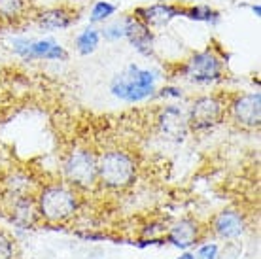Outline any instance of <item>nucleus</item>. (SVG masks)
Segmentation results:
<instances>
[{
  "instance_id": "obj_24",
  "label": "nucleus",
  "mask_w": 261,
  "mask_h": 259,
  "mask_svg": "<svg viewBox=\"0 0 261 259\" xmlns=\"http://www.w3.org/2000/svg\"><path fill=\"white\" fill-rule=\"evenodd\" d=\"M180 259H195V257H193V255H190V253H186V255H182Z\"/></svg>"
},
{
  "instance_id": "obj_8",
  "label": "nucleus",
  "mask_w": 261,
  "mask_h": 259,
  "mask_svg": "<svg viewBox=\"0 0 261 259\" xmlns=\"http://www.w3.org/2000/svg\"><path fill=\"white\" fill-rule=\"evenodd\" d=\"M33 23L42 31H65L80 19V12L74 6H51L33 13Z\"/></svg>"
},
{
  "instance_id": "obj_4",
  "label": "nucleus",
  "mask_w": 261,
  "mask_h": 259,
  "mask_svg": "<svg viewBox=\"0 0 261 259\" xmlns=\"http://www.w3.org/2000/svg\"><path fill=\"white\" fill-rule=\"evenodd\" d=\"M180 74L182 78L199 85L216 84L225 76V61L214 47H206L202 51L191 53L180 65Z\"/></svg>"
},
{
  "instance_id": "obj_19",
  "label": "nucleus",
  "mask_w": 261,
  "mask_h": 259,
  "mask_svg": "<svg viewBox=\"0 0 261 259\" xmlns=\"http://www.w3.org/2000/svg\"><path fill=\"white\" fill-rule=\"evenodd\" d=\"M98 31H100V38H105L106 42H118V40L125 38V19L114 21Z\"/></svg>"
},
{
  "instance_id": "obj_5",
  "label": "nucleus",
  "mask_w": 261,
  "mask_h": 259,
  "mask_svg": "<svg viewBox=\"0 0 261 259\" xmlns=\"http://www.w3.org/2000/svg\"><path fill=\"white\" fill-rule=\"evenodd\" d=\"M63 174L72 188L93 189L98 184L97 156L87 148H74L63 161Z\"/></svg>"
},
{
  "instance_id": "obj_10",
  "label": "nucleus",
  "mask_w": 261,
  "mask_h": 259,
  "mask_svg": "<svg viewBox=\"0 0 261 259\" xmlns=\"http://www.w3.org/2000/svg\"><path fill=\"white\" fill-rule=\"evenodd\" d=\"M184 6L180 4H169V2H157L151 6L137 8L133 15H137L138 19L146 23L150 29H159V27H167L172 19L182 17Z\"/></svg>"
},
{
  "instance_id": "obj_12",
  "label": "nucleus",
  "mask_w": 261,
  "mask_h": 259,
  "mask_svg": "<svg viewBox=\"0 0 261 259\" xmlns=\"http://www.w3.org/2000/svg\"><path fill=\"white\" fill-rule=\"evenodd\" d=\"M25 61H68V51L53 38L31 40L27 45Z\"/></svg>"
},
{
  "instance_id": "obj_9",
  "label": "nucleus",
  "mask_w": 261,
  "mask_h": 259,
  "mask_svg": "<svg viewBox=\"0 0 261 259\" xmlns=\"http://www.w3.org/2000/svg\"><path fill=\"white\" fill-rule=\"evenodd\" d=\"M125 38L133 49L144 57H153L155 53V34L150 27L142 23L137 15H125Z\"/></svg>"
},
{
  "instance_id": "obj_22",
  "label": "nucleus",
  "mask_w": 261,
  "mask_h": 259,
  "mask_svg": "<svg viewBox=\"0 0 261 259\" xmlns=\"http://www.w3.org/2000/svg\"><path fill=\"white\" fill-rule=\"evenodd\" d=\"M159 97H174V98H180L182 97V89H178V87H163V89L157 93Z\"/></svg>"
},
{
  "instance_id": "obj_20",
  "label": "nucleus",
  "mask_w": 261,
  "mask_h": 259,
  "mask_svg": "<svg viewBox=\"0 0 261 259\" xmlns=\"http://www.w3.org/2000/svg\"><path fill=\"white\" fill-rule=\"evenodd\" d=\"M13 257V244L10 237L0 231V259H12Z\"/></svg>"
},
{
  "instance_id": "obj_23",
  "label": "nucleus",
  "mask_w": 261,
  "mask_h": 259,
  "mask_svg": "<svg viewBox=\"0 0 261 259\" xmlns=\"http://www.w3.org/2000/svg\"><path fill=\"white\" fill-rule=\"evenodd\" d=\"M252 12H254L255 15H259V12H261V10H259V6H252Z\"/></svg>"
},
{
  "instance_id": "obj_3",
  "label": "nucleus",
  "mask_w": 261,
  "mask_h": 259,
  "mask_svg": "<svg viewBox=\"0 0 261 259\" xmlns=\"http://www.w3.org/2000/svg\"><path fill=\"white\" fill-rule=\"evenodd\" d=\"M78 210V195L72 186L66 184H49L40 189L36 197V212L44 220L61 223L68 220Z\"/></svg>"
},
{
  "instance_id": "obj_11",
  "label": "nucleus",
  "mask_w": 261,
  "mask_h": 259,
  "mask_svg": "<svg viewBox=\"0 0 261 259\" xmlns=\"http://www.w3.org/2000/svg\"><path fill=\"white\" fill-rule=\"evenodd\" d=\"M157 127L161 131V135L167 136L169 140H174V142L184 140L186 135H188V131H190V127H188V116L174 104L165 106L163 110L159 112Z\"/></svg>"
},
{
  "instance_id": "obj_7",
  "label": "nucleus",
  "mask_w": 261,
  "mask_h": 259,
  "mask_svg": "<svg viewBox=\"0 0 261 259\" xmlns=\"http://www.w3.org/2000/svg\"><path fill=\"white\" fill-rule=\"evenodd\" d=\"M227 114L242 129H259L261 125V95L242 93L227 100Z\"/></svg>"
},
{
  "instance_id": "obj_21",
  "label": "nucleus",
  "mask_w": 261,
  "mask_h": 259,
  "mask_svg": "<svg viewBox=\"0 0 261 259\" xmlns=\"http://www.w3.org/2000/svg\"><path fill=\"white\" fill-rule=\"evenodd\" d=\"M216 253H218V246L216 244H206L199 250V257L201 259H214Z\"/></svg>"
},
{
  "instance_id": "obj_16",
  "label": "nucleus",
  "mask_w": 261,
  "mask_h": 259,
  "mask_svg": "<svg viewBox=\"0 0 261 259\" xmlns=\"http://www.w3.org/2000/svg\"><path fill=\"white\" fill-rule=\"evenodd\" d=\"M100 31H98L97 27H87L85 31H82V33L76 36V40H74V45H76V51L80 53V55H91V53H95L98 49V44H100Z\"/></svg>"
},
{
  "instance_id": "obj_14",
  "label": "nucleus",
  "mask_w": 261,
  "mask_h": 259,
  "mask_svg": "<svg viewBox=\"0 0 261 259\" xmlns=\"http://www.w3.org/2000/svg\"><path fill=\"white\" fill-rule=\"evenodd\" d=\"M29 0H0V25L13 27L33 17Z\"/></svg>"
},
{
  "instance_id": "obj_15",
  "label": "nucleus",
  "mask_w": 261,
  "mask_h": 259,
  "mask_svg": "<svg viewBox=\"0 0 261 259\" xmlns=\"http://www.w3.org/2000/svg\"><path fill=\"white\" fill-rule=\"evenodd\" d=\"M199 237V223L195 220H182L170 229L169 240L178 248H188Z\"/></svg>"
},
{
  "instance_id": "obj_1",
  "label": "nucleus",
  "mask_w": 261,
  "mask_h": 259,
  "mask_svg": "<svg viewBox=\"0 0 261 259\" xmlns=\"http://www.w3.org/2000/svg\"><path fill=\"white\" fill-rule=\"evenodd\" d=\"M98 184L105 188L121 191L137 182L138 165L133 153L119 148H112L97 156Z\"/></svg>"
},
{
  "instance_id": "obj_2",
  "label": "nucleus",
  "mask_w": 261,
  "mask_h": 259,
  "mask_svg": "<svg viewBox=\"0 0 261 259\" xmlns=\"http://www.w3.org/2000/svg\"><path fill=\"white\" fill-rule=\"evenodd\" d=\"M155 72L129 65L123 72L116 74L110 82V93L123 102H140L155 93Z\"/></svg>"
},
{
  "instance_id": "obj_6",
  "label": "nucleus",
  "mask_w": 261,
  "mask_h": 259,
  "mask_svg": "<svg viewBox=\"0 0 261 259\" xmlns=\"http://www.w3.org/2000/svg\"><path fill=\"white\" fill-rule=\"evenodd\" d=\"M227 116V97L222 93L201 95L197 97L188 112V127L190 131L202 133V131L214 129L216 125L223 121Z\"/></svg>"
},
{
  "instance_id": "obj_17",
  "label": "nucleus",
  "mask_w": 261,
  "mask_h": 259,
  "mask_svg": "<svg viewBox=\"0 0 261 259\" xmlns=\"http://www.w3.org/2000/svg\"><path fill=\"white\" fill-rule=\"evenodd\" d=\"M182 17H188L191 21H202V23H212L216 25L218 21L222 19V15L218 10L210 6H184Z\"/></svg>"
},
{
  "instance_id": "obj_13",
  "label": "nucleus",
  "mask_w": 261,
  "mask_h": 259,
  "mask_svg": "<svg viewBox=\"0 0 261 259\" xmlns=\"http://www.w3.org/2000/svg\"><path fill=\"white\" fill-rule=\"evenodd\" d=\"M212 225H214V233L220 239L225 240L237 239V237H241L244 233V218H242L241 212L231 210V208L222 210L220 214L216 216Z\"/></svg>"
},
{
  "instance_id": "obj_18",
  "label": "nucleus",
  "mask_w": 261,
  "mask_h": 259,
  "mask_svg": "<svg viewBox=\"0 0 261 259\" xmlns=\"http://www.w3.org/2000/svg\"><path fill=\"white\" fill-rule=\"evenodd\" d=\"M116 12H118V6H116V4H112V2H108V0H98V2L93 4L89 21H91V25L105 23V21L110 19Z\"/></svg>"
}]
</instances>
